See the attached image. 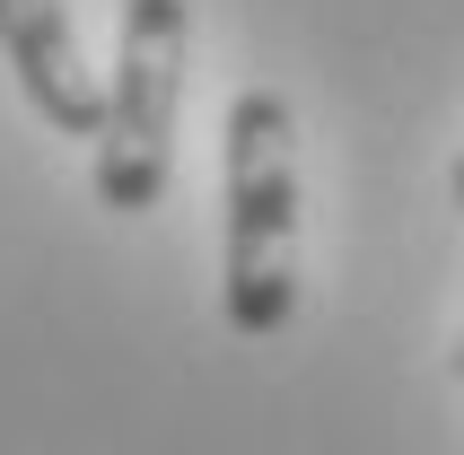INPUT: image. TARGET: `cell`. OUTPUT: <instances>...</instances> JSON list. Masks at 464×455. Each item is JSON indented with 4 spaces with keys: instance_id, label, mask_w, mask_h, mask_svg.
Instances as JSON below:
<instances>
[{
    "instance_id": "cell-1",
    "label": "cell",
    "mask_w": 464,
    "mask_h": 455,
    "mask_svg": "<svg viewBox=\"0 0 464 455\" xmlns=\"http://www.w3.org/2000/svg\"><path fill=\"white\" fill-rule=\"evenodd\" d=\"M219 306L237 333H281L298 306V123L281 88H246L219 123Z\"/></svg>"
},
{
    "instance_id": "cell-2",
    "label": "cell",
    "mask_w": 464,
    "mask_h": 455,
    "mask_svg": "<svg viewBox=\"0 0 464 455\" xmlns=\"http://www.w3.org/2000/svg\"><path fill=\"white\" fill-rule=\"evenodd\" d=\"M184 44L193 18L184 0H123L114 79H105V131H97V202L114 219L167 202L176 176V105H184Z\"/></svg>"
},
{
    "instance_id": "cell-3",
    "label": "cell",
    "mask_w": 464,
    "mask_h": 455,
    "mask_svg": "<svg viewBox=\"0 0 464 455\" xmlns=\"http://www.w3.org/2000/svg\"><path fill=\"white\" fill-rule=\"evenodd\" d=\"M0 53H9L26 105H35L62 140H97L105 131V79L88 71L79 26H71L62 0H0Z\"/></svg>"
},
{
    "instance_id": "cell-4",
    "label": "cell",
    "mask_w": 464,
    "mask_h": 455,
    "mask_svg": "<svg viewBox=\"0 0 464 455\" xmlns=\"http://www.w3.org/2000/svg\"><path fill=\"white\" fill-rule=\"evenodd\" d=\"M456 210H464V158H456Z\"/></svg>"
},
{
    "instance_id": "cell-5",
    "label": "cell",
    "mask_w": 464,
    "mask_h": 455,
    "mask_svg": "<svg viewBox=\"0 0 464 455\" xmlns=\"http://www.w3.org/2000/svg\"><path fill=\"white\" fill-rule=\"evenodd\" d=\"M456 377H464V342H456Z\"/></svg>"
}]
</instances>
